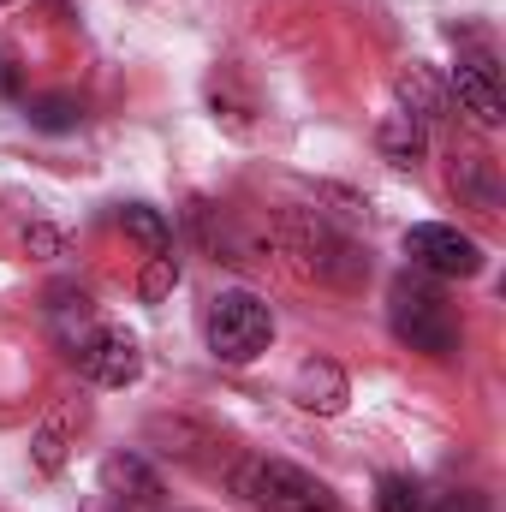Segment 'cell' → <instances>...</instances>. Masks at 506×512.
Here are the masks:
<instances>
[{
  "label": "cell",
  "instance_id": "cell-13",
  "mask_svg": "<svg viewBox=\"0 0 506 512\" xmlns=\"http://www.w3.org/2000/svg\"><path fill=\"white\" fill-rule=\"evenodd\" d=\"M453 191L471 203V209H483V215H495L501 209V185H495V161H483V155H465L459 167H453Z\"/></svg>",
  "mask_w": 506,
  "mask_h": 512
},
{
  "label": "cell",
  "instance_id": "cell-12",
  "mask_svg": "<svg viewBox=\"0 0 506 512\" xmlns=\"http://www.w3.org/2000/svg\"><path fill=\"white\" fill-rule=\"evenodd\" d=\"M376 143H381V155L393 161V167H417L423 161V143H429V126L423 120H411V114H387L381 120V131H376Z\"/></svg>",
  "mask_w": 506,
  "mask_h": 512
},
{
  "label": "cell",
  "instance_id": "cell-18",
  "mask_svg": "<svg viewBox=\"0 0 506 512\" xmlns=\"http://www.w3.org/2000/svg\"><path fill=\"white\" fill-rule=\"evenodd\" d=\"M423 512H483V495H471V489H459V495H435V501H423Z\"/></svg>",
  "mask_w": 506,
  "mask_h": 512
},
{
  "label": "cell",
  "instance_id": "cell-15",
  "mask_svg": "<svg viewBox=\"0 0 506 512\" xmlns=\"http://www.w3.org/2000/svg\"><path fill=\"white\" fill-rule=\"evenodd\" d=\"M84 120V108L72 102V96H42V102H30V126L36 131H72Z\"/></svg>",
  "mask_w": 506,
  "mask_h": 512
},
{
  "label": "cell",
  "instance_id": "cell-3",
  "mask_svg": "<svg viewBox=\"0 0 506 512\" xmlns=\"http://www.w3.org/2000/svg\"><path fill=\"white\" fill-rule=\"evenodd\" d=\"M286 251L298 256L322 286L352 292V286L370 280V251H364L358 239H346V233H340L334 221H322V215H286Z\"/></svg>",
  "mask_w": 506,
  "mask_h": 512
},
{
  "label": "cell",
  "instance_id": "cell-16",
  "mask_svg": "<svg viewBox=\"0 0 506 512\" xmlns=\"http://www.w3.org/2000/svg\"><path fill=\"white\" fill-rule=\"evenodd\" d=\"M423 501H429V495H423L411 477H393V471H387L376 483V512H423Z\"/></svg>",
  "mask_w": 506,
  "mask_h": 512
},
{
  "label": "cell",
  "instance_id": "cell-4",
  "mask_svg": "<svg viewBox=\"0 0 506 512\" xmlns=\"http://www.w3.org/2000/svg\"><path fill=\"white\" fill-rule=\"evenodd\" d=\"M203 340H209V352L221 364H251V358L268 352V340H274V310L256 292H245V286L215 292L209 310H203Z\"/></svg>",
  "mask_w": 506,
  "mask_h": 512
},
{
  "label": "cell",
  "instance_id": "cell-8",
  "mask_svg": "<svg viewBox=\"0 0 506 512\" xmlns=\"http://www.w3.org/2000/svg\"><path fill=\"white\" fill-rule=\"evenodd\" d=\"M292 399H298L304 411H316V417H334V411H346L352 382H346V370H340L334 358H304L298 376H292Z\"/></svg>",
  "mask_w": 506,
  "mask_h": 512
},
{
  "label": "cell",
  "instance_id": "cell-11",
  "mask_svg": "<svg viewBox=\"0 0 506 512\" xmlns=\"http://www.w3.org/2000/svg\"><path fill=\"white\" fill-rule=\"evenodd\" d=\"M72 423H84V411H78V405H60V411H54V417L36 429V441H30V471H36V477H54V471L66 465Z\"/></svg>",
  "mask_w": 506,
  "mask_h": 512
},
{
  "label": "cell",
  "instance_id": "cell-7",
  "mask_svg": "<svg viewBox=\"0 0 506 512\" xmlns=\"http://www.w3.org/2000/svg\"><path fill=\"white\" fill-rule=\"evenodd\" d=\"M453 96H459V108H465L477 126H501L506 120L501 72H495V54H489V48L459 54V66H453Z\"/></svg>",
  "mask_w": 506,
  "mask_h": 512
},
{
  "label": "cell",
  "instance_id": "cell-14",
  "mask_svg": "<svg viewBox=\"0 0 506 512\" xmlns=\"http://www.w3.org/2000/svg\"><path fill=\"white\" fill-rule=\"evenodd\" d=\"M120 227L143 245V256H167L173 251V227H167L155 209H143V203H126V209H120Z\"/></svg>",
  "mask_w": 506,
  "mask_h": 512
},
{
  "label": "cell",
  "instance_id": "cell-1",
  "mask_svg": "<svg viewBox=\"0 0 506 512\" xmlns=\"http://www.w3.org/2000/svg\"><path fill=\"white\" fill-rule=\"evenodd\" d=\"M387 322H393V334H399L411 352H423V358H453V352H459V322H453L441 286H429V280H417V274H399V280L387 286Z\"/></svg>",
  "mask_w": 506,
  "mask_h": 512
},
{
  "label": "cell",
  "instance_id": "cell-10",
  "mask_svg": "<svg viewBox=\"0 0 506 512\" xmlns=\"http://www.w3.org/2000/svg\"><path fill=\"white\" fill-rule=\"evenodd\" d=\"M393 102H399V114H411V120H441L447 114V84L429 72V66H405L399 78H393Z\"/></svg>",
  "mask_w": 506,
  "mask_h": 512
},
{
  "label": "cell",
  "instance_id": "cell-20",
  "mask_svg": "<svg viewBox=\"0 0 506 512\" xmlns=\"http://www.w3.org/2000/svg\"><path fill=\"white\" fill-rule=\"evenodd\" d=\"M0 6H6V0H0Z\"/></svg>",
  "mask_w": 506,
  "mask_h": 512
},
{
  "label": "cell",
  "instance_id": "cell-19",
  "mask_svg": "<svg viewBox=\"0 0 506 512\" xmlns=\"http://www.w3.org/2000/svg\"><path fill=\"white\" fill-rule=\"evenodd\" d=\"M24 251H36V256H60V233L36 221V227H24Z\"/></svg>",
  "mask_w": 506,
  "mask_h": 512
},
{
  "label": "cell",
  "instance_id": "cell-17",
  "mask_svg": "<svg viewBox=\"0 0 506 512\" xmlns=\"http://www.w3.org/2000/svg\"><path fill=\"white\" fill-rule=\"evenodd\" d=\"M173 286H179V262H173V251H167V256H149V268H143V280H137L143 304H161Z\"/></svg>",
  "mask_w": 506,
  "mask_h": 512
},
{
  "label": "cell",
  "instance_id": "cell-5",
  "mask_svg": "<svg viewBox=\"0 0 506 512\" xmlns=\"http://www.w3.org/2000/svg\"><path fill=\"white\" fill-rule=\"evenodd\" d=\"M405 256H411L417 274H435V280H471V274H483V245L471 233L447 227V221H417L405 233Z\"/></svg>",
  "mask_w": 506,
  "mask_h": 512
},
{
  "label": "cell",
  "instance_id": "cell-6",
  "mask_svg": "<svg viewBox=\"0 0 506 512\" xmlns=\"http://www.w3.org/2000/svg\"><path fill=\"white\" fill-rule=\"evenodd\" d=\"M66 352H72L78 376L96 387H131L143 376V352H137V340L126 328H78L66 340Z\"/></svg>",
  "mask_w": 506,
  "mask_h": 512
},
{
  "label": "cell",
  "instance_id": "cell-9",
  "mask_svg": "<svg viewBox=\"0 0 506 512\" xmlns=\"http://www.w3.org/2000/svg\"><path fill=\"white\" fill-rule=\"evenodd\" d=\"M102 495H108L114 507H155V501H161V477H155L149 459L114 453V459L102 465Z\"/></svg>",
  "mask_w": 506,
  "mask_h": 512
},
{
  "label": "cell",
  "instance_id": "cell-2",
  "mask_svg": "<svg viewBox=\"0 0 506 512\" xmlns=\"http://www.w3.org/2000/svg\"><path fill=\"white\" fill-rule=\"evenodd\" d=\"M233 489L256 512H340V495L292 459H245L233 471Z\"/></svg>",
  "mask_w": 506,
  "mask_h": 512
}]
</instances>
